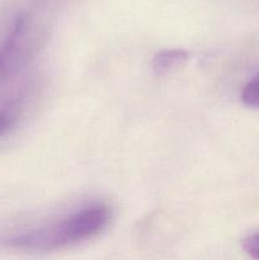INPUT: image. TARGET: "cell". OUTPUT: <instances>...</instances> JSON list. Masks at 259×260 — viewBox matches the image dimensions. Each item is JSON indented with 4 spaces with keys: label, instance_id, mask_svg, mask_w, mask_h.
Returning a JSON list of instances; mask_svg holds the SVG:
<instances>
[{
    "label": "cell",
    "instance_id": "1",
    "mask_svg": "<svg viewBox=\"0 0 259 260\" xmlns=\"http://www.w3.org/2000/svg\"><path fill=\"white\" fill-rule=\"evenodd\" d=\"M109 221L111 210L104 205H93L51 225L4 236L2 241L12 248L55 250L94 238L108 226Z\"/></svg>",
    "mask_w": 259,
    "mask_h": 260
},
{
    "label": "cell",
    "instance_id": "2",
    "mask_svg": "<svg viewBox=\"0 0 259 260\" xmlns=\"http://www.w3.org/2000/svg\"><path fill=\"white\" fill-rule=\"evenodd\" d=\"M28 19L25 15H19L13 24L12 30L0 46V75H7L17 69L18 57L22 41L27 32Z\"/></svg>",
    "mask_w": 259,
    "mask_h": 260
},
{
    "label": "cell",
    "instance_id": "3",
    "mask_svg": "<svg viewBox=\"0 0 259 260\" xmlns=\"http://www.w3.org/2000/svg\"><path fill=\"white\" fill-rule=\"evenodd\" d=\"M188 57L189 55L187 51L179 50V48L159 51L152 58L151 69L156 75H164L173 69L183 65L188 60Z\"/></svg>",
    "mask_w": 259,
    "mask_h": 260
},
{
    "label": "cell",
    "instance_id": "4",
    "mask_svg": "<svg viewBox=\"0 0 259 260\" xmlns=\"http://www.w3.org/2000/svg\"><path fill=\"white\" fill-rule=\"evenodd\" d=\"M241 99L246 106L259 108V73L244 86Z\"/></svg>",
    "mask_w": 259,
    "mask_h": 260
},
{
    "label": "cell",
    "instance_id": "5",
    "mask_svg": "<svg viewBox=\"0 0 259 260\" xmlns=\"http://www.w3.org/2000/svg\"><path fill=\"white\" fill-rule=\"evenodd\" d=\"M241 246L250 258L259 259V233L253 234V235L244 239Z\"/></svg>",
    "mask_w": 259,
    "mask_h": 260
},
{
    "label": "cell",
    "instance_id": "6",
    "mask_svg": "<svg viewBox=\"0 0 259 260\" xmlns=\"http://www.w3.org/2000/svg\"><path fill=\"white\" fill-rule=\"evenodd\" d=\"M15 122V116L12 112L2 111L0 112V136L7 134L13 127Z\"/></svg>",
    "mask_w": 259,
    "mask_h": 260
}]
</instances>
